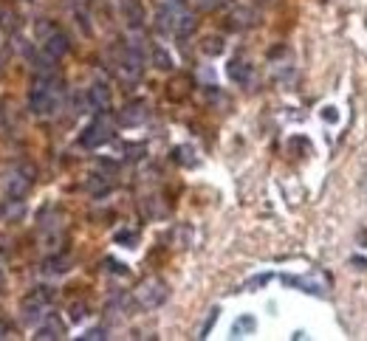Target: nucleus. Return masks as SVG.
<instances>
[{
    "label": "nucleus",
    "mask_w": 367,
    "mask_h": 341,
    "mask_svg": "<svg viewBox=\"0 0 367 341\" xmlns=\"http://www.w3.org/2000/svg\"><path fill=\"white\" fill-rule=\"evenodd\" d=\"M63 105V79L59 76H34L28 90V107L34 116H54Z\"/></svg>",
    "instance_id": "f257e3e1"
},
{
    "label": "nucleus",
    "mask_w": 367,
    "mask_h": 341,
    "mask_svg": "<svg viewBox=\"0 0 367 341\" xmlns=\"http://www.w3.org/2000/svg\"><path fill=\"white\" fill-rule=\"evenodd\" d=\"M51 302H54V291H51V288H46V285L32 288V291L23 296V302H20V316H23V322L37 327V324L48 316L46 310L51 307Z\"/></svg>",
    "instance_id": "f03ea898"
},
{
    "label": "nucleus",
    "mask_w": 367,
    "mask_h": 341,
    "mask_svg": "<svg viewBox=\"0 0 367 341\" xmlns=\"http://www.w3.org/2000/svg\"><path fill=\"white\" fill-rule=\"evenodd\" d=\"M34 31H37L40 48H43L48 56H54V59H63V56L71 51V40H68V34H66V31H59L54 23H48V20H40V23L34 25Z\"/></svg>",
    "instance_id": "7ed1b4c3"
},
{
    "label": "nucleus",
    "mask_w": 367,
    "mask_h": 341,
    "mask_svg": "<svg viewBox=\"0 0 367 341\" xmlns=\"http://www.w3.org/2000/svg\"><path fill=\"white\" fill-rule=\"evenodd\" d=\"M110 138H113V121H110L108 113H99V116L82 130L79 144H82L85 149H99V147H105Z\"/></svg>",
    "instance_id": "20e7f679"
},
{
    "label": "nucleus",
    "mask_w": 367,
    "mask_h": 341,
    "mask_svg": "<svg viewBox=\"0 0 367 341\" xmlns=\"http://www.w3.org/2000/svg\"><path fill=\"white\" fill-rule=\"evenodd\" d=\"M32 183H34V167H28V164H17L6 180H3V189H6V198H14V200H23L28 195V189H32Z\"/></svg>",
    "instance_id": "39448f33"
},
{
    "label": "nucleus",
    "mask_w": 367,
    "mask_h": 341,
    "mask_svg": "<svg viewBox=\"0 0 367 341\" xmlns=\"http://www.w3.org/2000/svg\"><path fill=\"white\" fill-rule=\"evenodd\" d=\"M167 296H170V291H167V282H164V279H147V282H141L139 291H136V302H139V307H144V310L161 307V304L167 302Z\"/></svg>",
    "instance_id": "423d86ee"
},
{
    "label": "nucleus",
    "mask_w": 367,
    "mask_h": 341,
    "mask_svg": "<svg viewBox=\"0 0 367 341\" xmlns=\"http://www.w3.org/2000/svg\"><path fill=\"white\" fill-rule=\"evenodd\" d=\"M283 282L294 285V288H302L305 293H317V296L328 293V288H330V279L322 271H311V273H305V276H283Z\"/></svg>",
    "instance_id": "0eeeda50"
},
{
    "label": "nucleus",
    "mask_w": 367,
    "mask_h": 341,
    "mask_svg": "<svg viewBox=\"0 0 367 341\" xmlns=\"http://www.w3.org/2000/svg\"><path fill=\"white\" fill-rule=\"evenodd\" d=\"M147 116H150V105L144 99H133L119 110V124L121 127H139V124L147 121Z\"/></svg>",
    "instance_id": "6e6552de"
},
{
    "label": "nucleus",
    "mask_w": 367,
    "mask_h": 341,
    "mask_svg": "<svg viewBox=\"0 0 367 341\" xmlns=\"http://www.w3.org/2000/svg\"><path fill=\"white\" fill-rule=\"evenodd\" d=\"M85 105L97 113H105L110 107V87L105 82H94L85 90Z\"/></svg>",
    "instance_id": "1a4fd4ad"
},
{
    "label": "nucleus",
    "mask_w": 367,
    "mask_h": 341,
    "mask_svg": "<svg viewBox=\"0 0 367 341\" xmlns=\"http://www.w3.org/2000/svg\"><path fill=\"white\" fill-rule=\"evenodd\" d=\"M119 12H121V20H125L130 28H141L147 20V9L139 3V0H121Z\"/></svg>",
    "instance_id": "9d476101"
},
{
    "label": "nucleus",
    "mask_w": 367,
    "mask_h": 341,
    "mask_svg": "<svg viewBox=\"0 0 367 341\" xmlns=\"http://www.w3.org/2000/svg\"><path fill=\"white\" fill-rule=\"evenodd\" d=\"M63 333H66V327H63V322H59L57 316H46L37 327H34V338L37 341H51V338H63Z\"/></svg>",
    "instance_id": "9b49d317"
},
{
    "label": "nucleus",
    "mask_w": 367,
    "mask_h": 341,
    "mask_svg": "<svg viewBox=\"0 0 367 341\" xmlns=\"http://www.w3.org/2000/svg\"><path fill=\"white\" fill-rule=\"evenodd\" d=\"M229 76H232V82H237L240 87H249V85L255 82V68L249 65L246 59H232V62H229Z\"/></svg>",
    "instance_id": "f8f14e48"
},
{
    "label": "nucleus",
    "mask_w": 367,
    "mask_h": 341,
    "mask_svg": "<svg viewBox=\"0 0 367 341\" xmlns=\"http://www.w3.org/2000/svg\"><path fill=\"white\" fill-rule=\"evenodd\" d=\"M195 25H198V20H195V14L184 6L181 12H178V20H175V37H190L192 31H195Z\"/></svg>",
    "instance_id": "ddd939ff"
},
{
    "label": "nucleus",
    "mask_w": 367,
    "mask_h": 341,
    "mask_svg": "<svg viewBox=\"0 0 367 341\" xmlns=\"http://www.w3.org/2000/svg\"><path fill=\"white\" fill-rule=\"evenodd\" d=\"M71 265V260L66 254H54V257H46L43 260V273H51V276H59V273H66Z\"/></svg>",
    "instance_id": "4468645a"
},
{
    "label": "nucleus",
    "mask_w": 367,
    "mask_h": 341,
    "mask_svg": "<svg viewBox=\"0 0 367 341\" xmlns=\"http://www.w3.org/2000/svg\"><path fill=\"white\" fill-rule=\"evenodd\" d=\"M110 186H113V180H110L108 175H90V180H88V192H90V195H97V198H102V195L110 192Z\"/></svg>",
    "instance_id": "2eb2a0df"
},
{
    "label": "nucleus",
    "mask_w": 367,
    "mask_h": 341,
    "mask_svg": "<svg viewBox=\"0 0 367 341\" xmlns=\"http://www.w3.org/2000/svg\"><path fill=\"white\" fill-rule=\"evenodd\" d=\"M150 59H152V65H156L159 71H172V56L161 48V45H152L150 51Z\"/></svg>",
    "instance_id": "dca6fc26"
},
{
    "label": "nucleus",
    "mask_w": 367,
    "mask_h": 341,
    "mask_svg": "<svg viewBox=\"0 0 367 341\" xmlns=\"http://www.w3.org/2000/svg\"><path fill=\"white\" fill-rule=\"evenodd\" d=\"M172 155H175V161L181 164V167H195V149L192 147H187V144H184V147H175L172 149Z\"/></svg>",
    "instance_id": "f3484780"
},
{
    "label": "nucleus",
    "mask_w": 367,
    "mask_h": 341,
    "mask_svg": "<svg viewBox=\"0 0 367 341\" xmlns=\"http://www.w3.org/2000/svg\"><path fill=\"white\" fill-rule=\"evenodd\" d=\"M20 214H23V200L6 198V203H3V217H6V220H17Z\"/></svg>",
    "instance_id": "a211bd4d"
},
{
    "label": "nucleus",
    "mask_w": 367,
    "mask_h": 341,
    "mask_svg": "<svg viewBox=\"0 0 367 341\" xmlns=\"http://www.w3.org/2000/svg\"><path fill=\"white\" fill-rule=\"evenodd\" d=\"M201 48H204V54H209V56H218V54L224 51V40H221V37H206Z\"/></svg>",
    "instance_id": "6ab92c4d"
},
{
    "label": "nucleus",
    "mask_w": 367,
    "mask_h": 341,
    "mask_svg": "<svg viewBox=\"0 0 367 341\" xmlns=\"http://www.w3.org/2000/svg\"><path fill=\"white\" fill-rule=\"evenodd\" d=\"M116 242H119V245H128V248H133V245L139 242V231H133V229L119 231V234H116Z\"/></svg>",
    "instance_id": "aec40b11"
},
{
    "label": "nucleus",
    "mask_w": 367,
    "mask_h": 341,
    "mask_svg": "<svg viewBox=\"0 0 367 341\" xmlns=\"http://www.w3.org/2000/svg\"><path fill=\"white\" fill-rule=\"evenodd\" d=\"M79 338H82V341H102V338H108V330H105V327H90V330H85Z\"/></svg>",
    "instance_id": "412c9836"
},
{
    "label": "nucleus",
    "mask_w": 367,
    "mask_h": 341,
    "mask_svg": "<svg viewBox=\"0 0 367 341\" xmlns=\"http://www.w3.org/2000/svg\"><path fill=\"white\" fill-rule=\"evenodd\" d=\"M249 330H255V319L252 316H243V319L235 322V335H243V333H249Z\"/></svg>",
    "instance_id": "4be33fe9"
},
{
    "label": "nucleus",
    "mask_w": 367,
    "mask_h": 341,
    "mask_svg": "<svg viewBox=\"0 0 367 341\" xmlns=\"http://www.w3.org/2000/svg\"><path fill=\"white\" fill-rule=\"evenodd\" d=\"M105 265H108V271H110V273H116V276H128V265H125V262H116L113 257H108V260H105Z\"/></svg>",
    "instance_id": "5701e85b"
},
{
    "label": "nucleus",
    "mask_w": 367,
    "mask_h": 341,
    "mask_svg": "<svg viewBox=\"0 0 367 341\" xmlns=\"http://www.w3.org/2000/svg\"><path fill=\"white\" fill-rule=\"evenodd\" d=\"M268 279H271L268 273H260V276H252V279H249V282H246V285H243V291H255V288H263V285L268 282Z\"/></svg>",
    "instance_id": "b1692460"
},
{
    "label": "nucleus",
    "mask_w": 367,
    "mask_h": 341,
    "mask_svg": "<svg viewBox=\"0 0 367 341\" xmlns=\"http://www.w3.org/2000/svg\"><path fill=\"white\" fill-rule=\"evenodd\" d=\"M71 319H74V322L85 319V304H71Z\"/></svg>",
    "instance_id": "393cba45"
},
{
    "label": "nucleus",
    "mask_w": 367,
    "mask_h": 341,
    "mask_svg": "<svg viewBox=\"0 0 367 341\" xmlns=\"http://www.w3.org/2000/svg\"><path fill=\"white\" fill-rule=\"evenodd\" d=\"M215 319H218V307H215V310H212V313H209V319H206V324H204V330H201V338H204V335L209 333V327L215 324Z\"/></svg>",
    "instance_id": "a878e982"
},
{
    "label": "nucleus",
    "mask_w": 367,
    "mask_h": 341,
    "mask_svg": "<svg viewBox=\"0 0 367 341\" xmlns=\"http://www.w3.org/2000/svg\"><path fill=\"white\" fill-rule=\"evenodd\" d=\"M0 338H9V327L3 322H0Z\"/></svg>",
    "instance_id": "bb28decb"
},
{
    "label": "nucleus",
    "mask_w": 367,
    "mask_h": 341,
    "mask_svg": "<svg viewBox=\"0 0 367 341\" xmlns=\"http://www.w3.org/2000/svg\"><path fill=\"white\" fill-rule=\"evenodd\" d=\"M0 285H3V265H0Z\"/></svg>",
    "instance_id": "cd10ccee"
},
{
    "label": "nucleus",
    "mask_w": 367,
    "mask_h": 341,
    "mask_svg": "<svg viewBox=\"0 0 367 341\" xmlns=\"http://www.w3.org/2000/svg\"><path fill=\"white\" fill-rule=\"evenodd\" d=\"M0 71H3V56H0Z\"/></svg>",
    "instance_id": "c85d7f7f"
}]
</instances>
